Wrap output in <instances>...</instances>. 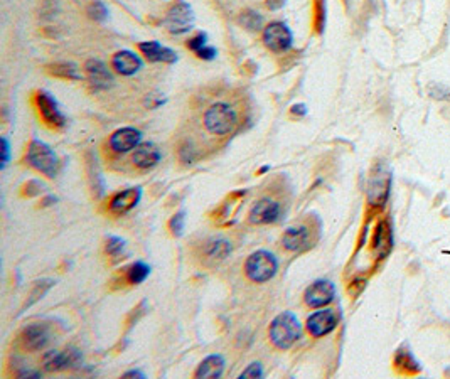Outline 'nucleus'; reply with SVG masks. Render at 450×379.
<instances>
[{
    "instance_id": "nucleus-21",
    "label": "nucleus",
    "mask_w": 450,
    "mask_h": 379,
    "mask_svg": "<svg viewBox=\"0 0 450 379\" xmlns=\"http://www.w3.org/2000/svg\"><path fill=\"white\" fill-rule=\"evenodd\" d=\"M225 358L221 354H211L207 355L205 361L199 364L196 369L194 376L198 379H216L221 378L223 371H225Z\"/></svg>"
},
{
    "instance_id": "nucleus-2",
    "label": "nucleus",
    "mask_w": 450,
    "mask_h": 379,
    "mask_svg": "<svg viewBox=\"0 0 450 379\" xmlns=\"http://www.w3.org/2000/svg\"><path fill=\"white\" fill-rule=\"evenodd\" d=\"M26 164L37 170L39 174L46 175L48 179H54L60 172V159L56 152L51 148L48 143L39 139H33L27 146L26 150Z\"/></svg>"
},
{
    "instance_id": "nucleus-9",
    "label": "nucleus",
    "mask_w": 450,
    "mask_h": 379,
    "mask_svg": "<svg viewBox=\"0 0 450 379\" xmlns=\"http://www.w3.org/2000/svg\"><path fill=\"white\" fill-rule=\"evenodd\" d=\"M339 319H341V315L336 308H322V310H317L309 315L305 327L312 337H324L338 327Z\"/></svg>"
},
{
    "instance_id": "nucleus-10",
    "label": "nucleus",
    "mask_w": 450,
    "mask_h": 379,
    "mask_svg": "<svg viewBox=\"0 0 450 379\" xmlns=\"http://www.w3.org/2000/svg\"><path fill=\"white\" fill-rule=\"evenodd\" d=\"M142 130H139V128L135 127H123L110 135L108 147L110 150L115 152V154H128V152H134L135 148L142 143Z\"/></svg>"
},
{
    "instance_id": "nucleus-8",
    "label": "nucleus",
    "mask_w": 450,
    "mask_h": 379,
    "mask_svg": "<svg viewBox=\"0 0 450 379\" xmlns=\"http://www.w3.org/2000/svg\"><path fill=\"white\" fill-rule=\"evenodd\" d=\"M83 362V355L74 347L64 351H48L42 359V366L48 373H58V371L76 369Z\"/></svg>"
},
{
    "instance_id": "nucleus-4",
    "label": "nucleus",
    "mask_w": 450,
    "mask_h": 379,
    "mask_svg": "<svg viewBox=\"0 0 450 379\" xmlns=\"http://www.w3.org/2000/svg\"><path fill=\"white\" fill-rule=\"evenodd\" d=\"M279 272V260L267 249H258L245 261V273L255 283H265L272 280Z\"/></svg>"
},
{
    "instance_id": "nucleus-32",
    "label": "nucleus",
    "mask_w": 450,
    "mask_h": 379,
    "mask_svg": "<svg viewBox=\"0 0 450 379\" xmlns=\"http://www.w3.org/2000/svg\"><path fill=\"white\" fill-rule=\"evenodd\" d=\"M196 56H198L199 60H202V61H213V60H216L218 51H216V48H214V46L207 44L202 49H199L198 53H196Z\"/></svg>"
},
{
    "instance_id": "nucleus-14",
    "label": "nucleus",
    "mask_w": 450,
    "mask_h": 379,
    "mask_svg": "<svg viewBox=\"0 0 450 379\" xmlns=\"http://www.w3.org/2000/svg\"><path fill=\"white\" fill-rule=\"evenodd\" d=\"M110 66H112L113 71L120 74V76L130 78L142 69L144 61L139 54L134 53V51L123 49V51H116V53L113 54L112 61H110Z\"/></svg>"
},
{
    "instance_id": "nucleus-27",
    "label": "nucleus",
    "mask_w": 450,
    "mask_h": 379,
    "mask_svg": "<svg viewBox=\"0 0 450 379\" xmlns=\"http://www.w3.org/2000/svg\"><path fill=\"white\" fill-rule=\"evenodd\" d=\"M125 246H127V243H125V240H122V238L108 236L107 245H105V252H107V255L116 258V256L123 255Z\"/></svg>"
},
{
    "instance_id": "nucleus-1",
    "label": "nucleus",
    "mask_w": 450,
    "mask_h": 379,
    "mask_svg": "<svg viewBox=\"0 0 450 379\" xmlns=\"http://www.w3.org/2000/svg\"><path fill=\"white\" fill-rule=\"evenodd\" d=\"M268 335L277 349L287 351L300 339L302 326H300L297 315H293L292 312H282L270 324Z\"/></svg>"
},
{
    "instance_id": "nucleus-18",
    "label": "nucleus",
    "mask_w": 450,
    "mask_h": 379,
    "mask_svg": "<svg viewBox=\"0 0 450 379\" xmlns=\"http://www.w3.org/2000/svg\"><path fill=\"white\" fill-rule=\"evenodd\" d=\"M49 329L41 322L31 324L21 334L22 346H24L29 353H37V351L44 349L49 344Z\"/></svg>"
},
{
    "instance_id": "nucleus-30",
    "label": "nucleus",
    "mask_w": 450,
    "mask_h": 379,
    "mask_svg": "<svg viewBox=\"0 0 450 379\" xmlns=\"http://www.w3.org/2000/svg\"><path fill=\"white\" fill-rule=\"evenodd\" d=\"M250 378H263V367L260 362H252L243 373L240 374V379H250Z\"/></svg>"
},
{
    "instance_id": "nucleus-23",
    "label": "nucleus",
    "mask_w": 450,
    "mask_h": 379,
    "mask_svg": "<svg viewBox=\"0 0 450 379\" xmlns=\"http://www.w3.org/2000/svg\"><path fill=\"white\" fill-rule=\"evenodd\" d=\"M148 275H150V267L144 263V261H135V263H132L130 267L127 268V273H125L127 281L130 285L144 283V281L148 279Z\"/></svg>"
},
{
    "instance_id": "nucleus-11",
    "label": "nucleus",
    "mask_w": 450,
    "mask_h": 379,
    "mask_svg": "<svg viewBox=\"0 0 450 379\" xmlns=\"http://www.w3.org/2000/svg\"><path fill=\"white\" fill-rule=\"evenodd\" d=\"M85 74L89 86L96 91H105V89L112 88L113 81H115L108 66L101 60H96V58H92V60L85 62Z\"/></svg>"
},
{
    "instance_id": "nucleus-22",
    "label": "nucleus",
    "mask_w": 450,
    "mask_h": 379,
    "mask_svg": "<svg viewBox=\"0 0 450 379\" xmlns=\"http://www.w3.org/2000/svg\"><path fill=\"white\" fill-rule=\"evenodd\" d=\"M51 76L61 78V80H80L81 74L78 68L71 62H53V64L46 66Z\"/></svg>"
},
{
    "instance_id": "nucleus-7",
    "label": "nucleus",
    "mask_w": 450,
    "mask_h": 379,
    "mask_svg": "<svg viewBox=\"0 0 450 379\" xmlns=\"http://www.w3.org/2000/svg\"><path fill=\"white\" fill-rule=\"evenodd\" d=\"M164 24H166L167 30H169L171 34H175V36L189 33L194 26L193 7L187 2H184V0H179V2H175L174 6L167 10Z\"/></svg>"
},
{
    "instance_id": "nucleus-15",
    "label": "nucleus",
    "mask_w": 450,
    "mask_h": 379,
    "mask_svg": "<svg viewBox=\"0 0 450 379\" xmlns=\"http://www.w3.org/2000/svg\"><path fill=\"white\" fill-rule=\"evenodd\" d=\"M140 199H142V187H128L110 199L108 211L115 216H123L139 204Z\"/></svg>"
},
{
    "instance_id": "nucleus-20",
    "label": "nucleus",
    "mask_w": 450,
    "mask_h": 379,
    "mask_svg": "<svg viewBox=\"0 0 450 379\" xmlns=\"http://www.w3.org/2000/svg\"><path fill=\"white\" fill-rule=\"evenodd\" d=\"M282 245L287 252L300 253L311 245V233L305 226H292L282 236Z\"/></svg>"
},
{
    "instance_id": "nucleus-31",
    "label": "nucleus",
    "mask_w": 450,
    "mask_h": 379,
    "mask_svg": "<svg viewBox=\"0 0 450 379\" xmlns=\"http://www.w3.org/2000/svg\"><path fill=\"white\" fill-rule=\"evenodd\" d=\"M0 143H2V147H0V150H2V164H0V169L3 170L7 166H9V160H10V142L7 136H2Z\"/></svg>"
},
{
    "instance_id": "nucleus-6",
    "label": "nucleus",
    "mask_w": 450,
    "mask_h": 379,
    "mask_svg": "<svg viewBox=\"0 0 450 379\" xmlns=\"http://www.w3.org/2000/svg\"><path fill=\"white\" fill-rule=\"evenodd\" d=\"M261 39H263L265 48L272 53H287L288 49L293 46V34L285 22L273 21L270 24L265 26V29L261 30Z\"/></svg>"
},
{
    "instance_id": "nucleus-12",
    "label": "nucleus",
    "mask_w": 450,
    "mask_h": 379,
    "mask_svg": "<svg viewBox=\"0 0 450 379\" xmlns=\"http://www.w3.org/2000/svg\"><path fill=\"white\" fill-rule=\"evenodd\" d=\"M336 287L329 280H317L307 287L304 294V302L311 308H324L334 300Z\"/></svg>"
},
{
    "instance_id": "nucleus-13",
    "label": "nucleus",
    "mask_w": 450,
    "mask_h": 379,
    "mask_svg": "<svg viewBox=\"0 0 450 379\" xmlns=\"http://www.w3.org/2000/svg\"><path fill=\"white\" fill-rule=\"evenodd\" d=\"M280 213V204L275 199L263 197L253 204V208L250 209L248 218L250 222H253V224H273L275 221H279Z\"/></svg>"
},
{
    "instance_id": "nucleus-28",
    "label": "nucleus",
    "mask_w": 450,
    "mask_h": 379,
    "mask_svg": "<svg viewBox=\"0 0 450 379\" xmlns=\"http://www.w3.org/2000/svg\"><path fill=\"white\" fill-rule=\"evenodd\" d=\"M184 228H186V213H184V211H179V213H175L169 221L171 234L175 238L182 236Z\"/></svg>"
},
{
    "instance_id": "nucleus-36",
    "label": "nucleus",
    "mask_w": 450,
    "mask_h": 379,
    "mask_svg": "<svg viewBox=\"0 0 450 379\" xmlns=\"http://www.w3.org/2000/svg\"><path fill=\"white\" fill-rule=\"evenodd\" d=\"M53 202H56V197L51 196L48 199H44V204H42V206H51V204H53Z\"/></svg>"
},
{
    "instance_id": "nucleus-33",
    "label": "nucleus",
    "mask_w": 450,
    "mask_h": 379,
    "mask_svg": "<svg viewBox=\"0 0 450 379\" xmlns=\"http://www.w3.org/2000/svg\"><path fill=\"white\" fill-rule=\"evenodd\" d=\"M166 98H164L162 95H160V93H150V95L147 96L146 98V105L148 108H150V110H155V108H159V107H162L164 103H166Z\"/></svg>"
},
{
    "instance_id": "nucleus-19",
    "label": "nucleus",
    "mask_w": 450,
    "mask_h": 379,
    "mask_svg": "<svg viewBox=\"0 0 450 379\" xmlns=\"http://www.w3.org/2000/svg\"><path fill=\"white\" fill-rule=\"evenodd\" d=\"M390 172H386L383 167H378L371 175L370 186H367V199H370L371 204H383L386 201L390 193Z\"/></svg>"
},
{
    "instance_id": "nucleus-3",
    "label": "nucleus",
    "mask_w": 450,
    "mask_h": 379,
    "mask_svg": "<svg viewBox=\"0 0 450 379\" xmlns=\"http://www.w3.org/2000/svg\"><path fill=\"white\" fill-rule=\"evenodd\" d=\"M202 123H205V128L211 135L226 136L233 134L234 128H236L238 113L230 103L218 101L205 112Z\"/></svg>"
},
{
    "instance_id": "nucleus-37",
    "label": "nucleus",
    "mask_w": 450,
    "mask_h": 379,
    "mask_svg": "<svg viewBox=\"0 0 450 379\" xmlns=\"http://www.w3.org/2000/svg\"><path fill=\"white\" fill-rule=\"evenodd\" d=\"M267 170H270V167H268V166H265V167H261V169H260V172H261V174H263V172H267Z\"/></svg>"
},
{
    "instance_id": "nucleus-17",
    "label": "nucleus",
    "mask_w": 450,
    "mask_h": 379,
    "mask_svg": "<svg viewBox=\"0 0 450 379\" xmlns=\"http://www.w3.org/2000/svg\"><path fill=\"white\" fill-rule=\"evenodd\" d=\"M160 160H162V152L154 142H142L132 154V162L140 170L154 169L155 166H159Z\"/></svg>"
},
{
    "instance_id": "nucleus-16",
    "label": "nucleus",
    "mask_w": 450,
    "mask_h": 379,
    "mask_svg": "<svg viewBox=\"0 0 450 379\" xmlns=\"http://www.w3.org/2000/svg\"><path fill=\"white\" fill-rule=\"evenodd\" d=\"M139 51L148 62H162V64H175L178 53L157 41H144L139 44Z\"/></svg>"
},
{
    "instance_id": "nucleus-5",
    "label": "nucleus",
    "mask_w": 450,
    "mask_h": 379,
    "mask_svg": "<svg viewBox=\"0 0 450 379\" xmlns=\"http://www.w3.org/2000/svg\"><path fill=\"white\" fill-rule=\"evenodd\" d=\"M34 107H36L41 122L51 130H62L68 123L58 101L48 91H37L34 95Z\"/></svg>"
},
{
    "instance_id": "nucleus-24",
    "label": "nucleus",
    "mask_w": 450,
    "mask_h": 379,
    "mask_svg": "<svg viewBox=\"0 0 450 379\" xmlns=\"http://www.w3.org/2000/svg\"><path fill=\"white\" fill-rule=\"evenodd\" d=\"M240 24L245 27V29L252 30V33H260V30L265 29V21L260 14L255 12V10H243L240 15Z\"/></svg>"
},
{
    "instance_id": "nucleus-35",
    "label": "nucleus",
    "mask_w": 450,
    "mask_h": 379,
    "mask_svg": "<svg viewBox=\"0 0 450 379\" xmlns=\"http://www.w3.org/2000/svg\"><path fill=\"white\" fill-rule=\"evenodd\" d=\"M123 378H139V379H146V374L142 373L140 369H130L123 374Z\"/></svg>"
},
{
    "instance_id": "nucleus-26",
    "label": "nucleus",
    "mask_w": 450,
    "mask_h": 379,
    "mask_svg": "<svg viewBox=\"0 0 450 379\" xmlns=\"http://www.w3.org/2000/svg\"><path fill=\"white\" fill-rule=\"evenodd\" d=\"M86 14H88V17L92 19V21L103 24V22H107L110 12L108 7L105 6V2H101V0H93V2H89L88 7H86Z\"/></svg>"
},
{
    "instance_id": "nucleus-34",
    "label": "nucleus",
    "mask_w": 450,
    "mask_h": 379,
    "mask_svg": "<svg viewBox=\"0 0 450 379\" xmlns=\"http://www.w3.org/2000/svg\"><path fill=\"white\" fill-rule=\"evenodd\" d=\"M291 113L295 116H305L307 115V107L304 103H297L291 108Z\"/></svg>"
},
{
    "instance_id": "nucleus-25",
    "label": "nucleus",
    "mask_w": 450,
    "mask_h": 379,
    "mask_svg": "<svg viewBox=\"0 0 450 379\" xmlns=\"http://www.w3.org/2000/svg\"><path fill=\"white\" fill-rule=\"evenodd\" d=\"M232 252V243L226 240H213L206 246V255L214 260H223Z\"/></svg>"
},
{
    "instance_id": "nucleus-29",
    "label": "nucleus",
    "mask_w": 450,
    "mask_h": 379,
    "mask_svg": "<svg viewBox=\"0 0 450 379\" xmlns=\"http://www.w3.org/2000/svg\"><path fill=\"white\" fill-rule=\"evenodd\" d=\"M207 44H209V42H207V34L206 33H199V34H196L194 37H191L189 41L186 42V48L191 49L196 54L199 49H202Z\"/></svg>"
}]
</instances>
